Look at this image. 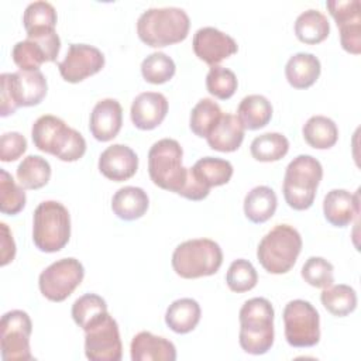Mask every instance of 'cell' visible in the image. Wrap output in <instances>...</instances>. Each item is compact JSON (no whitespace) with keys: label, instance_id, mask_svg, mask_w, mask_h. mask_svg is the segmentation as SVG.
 Here are the masks:
<instances>
[{"label":"cell","instance_id":"cell-1","mask_svg":"<svg viewBox=\"0 0 361 361\" xmlns=\"http://www.w3.org/2000/svg\"><path fill=\"white\" fill-rule=\"evenodd\" d=\"M31 138L35 148L65 162L78 161L86 152L83 135L52 114H44L35 120Z\"/></svg>","mask_w":361,"mask_h":361},{"label":"cell","instance_id":"cell-2","mask_svg":"<svg viewBox=\"0 0 361 361\" xmlns=\"http://www.w3.org/2000/svg\"><path fill=\"white\" fill-rule=\"evenodd\" d=\"M189 27V16L179 7L148 8L138 17L137 34L148 47L162 48L183 41Z\"/></svg>","mask_w":361,"mask_h":361},{"label":"cell","instance_id":"cell-3","mask_svg":"<svg viewBox=\"0 0 361 361\" xmlns=\"http://www.w3.org/2000/svg\"><path fill=\"white\" fill-rule=\"evenodd\" d=\"M241 348L252 355H261L274 344V307L265 298H252L240 309Z\"/></svg>","mask_w":361,"mask_h":361},{"label":"cell","instance_id":"cell-4","mask_svg":"<svg viewBox=\"0 0 361 361\" xmlns=\"http://www.w3.org/2000/svg\"><path fill=\"white\" fill-rule=\"evenodd\" d=\"M302 250V237L289 224H278L259 241L257 258L269 274H286L293 268Z\"/></svg>","mask_w":361,"mask_h":361},{"label":"cell","instance_id":"cell-5","mask_svg":"<svg viewBox=\"0 0 361 361\" xmlns=\"http://www.w3.org/2000/svg\"><path fill=\"white\" fill-rule=\"evenodd\" d=\"M323 178L322 164L312 155H298L285 171L282 192L289 207L309 209L316 197V190Z\"/></svg>","mask_w":361,"mask_h":361},{"label":"cell","instance_id":"cell-6","mask_svg":"<svg viewBox=\"0 0 361 361\" xmlns=\"http://www.w3.org/2000/svg\"><path fill=\"white\" fill-rule=\"evenodd\" d=\"M223 264L220 245L210 238L180 243L172 254V268L180 278L196 279L214 275Z\"/></svg>","mask_w":361,"mask_h":361},{"label":"cell","instance_id":"cell-7","mask_svg":"<svg viewBox=\"0 0 361 361\" xmlns=\"http://www.w3.org/2000/svg\"><path fill=\"white\" fill-rule=\"evenodd\" d=\"M71 237V216L56 200L41 202L32 217V241L42 252L61 251Z\"/></svg>","mask_w":361,"mask_h":361},{"label":"cell","instance_id":"cell-8","mask_svg":"<svg viewBox=\"0 0 361 361\" xmlns=\"http://www.w3.org/2000/svg\"><path fill=\"white\" fill-rule=\"evenodd\" d=\"M0 114L7 117L18 107L37 106L47 94L48 85L41 71H18L0 75Z\"/></svg>","mask_w":361,"mask_h":361},{"label":"cell","instance_id":"cell-9","mask_svg":"<svg viewBox=\"0 0 361 361\" xmlns=\"http://www.w3.org/2000/svg\"><path fill=\"white\" fill-rule=\"evenodd\" d=\"M182 147L173 138H162L149 148L148 173L161 189L179 193L188 176V168L182 165Z\"/></svg>","mask_w":361,"mask_h":361},{"label":"cell","instance_id":"cell-10","mask_svg":"<svg viewBox=\"0 0 361 361\" xmlns=\"http://www.w3.org/2000/svg\"><path fill=\"white\" fill-rule=\"evenodd\" d=\"M285 338L296 348L313 347L320 340V316L316 307L303 299L286 303L283 309Z\"/></svg>","mask_w":361,"mask_h":361},{"label":"cell","instance_id":"cell-11","mask_svg":"<svg viewBox=\"0 0 361 361\" xmlns=\"http://www.w3.org/2000/svg\"><path fill=\"white\" fill-rule=\"evenodd\" d=\"M85 268L76 258H62L47 267L38 278L41 293L51 302H63L80 285Z\"/></svg>","mask_w":361,"mask_h":361},{"label":"cell","instance_id":"cell-12","mask_svg":"<svg viewBox=\"0 0 361 361\" xmlns=\"http://www.w3.org/2000/svg\"><path fill=\"white\" fill-rule=\"evenodd\" d=\"M32 323L23 310H10L1 316L0 322V347L4 361L32 360L30 350V336Z\"/></svg>","mask_w":361,"mask_h":361},{"label":"cell","instance_id":"cell-13","mask_svg":"<svg viewBox=\"0 0 361 361\" xmlns=\"http://www.w3.org/2000/svg\"><path fill=\"white\" fill-rule=\"evenodd\" d=\"M85 354L90 361H120L123 344L117 322L107 313L85 331Z\"/></svg>","mask_w":361,"mask_h":361},{"label":"cell","instance_id":"cell-14","mask_svg":"<svg viewBox=\"0 0 361 361\" xmlns=\"http://www.w3.org/2000/svg\"><path fill=\"white\" fill-rule=\"evenodd\" d=\"M59 49L61 39L54 30L28 35L25 39L18 41L11 51V56L20 71H39V66L44 62L56 59Z\"/></svg>","mask_w":361,"mask_h":361},{"label":"cell","instance_id":"cell-15","mask_svg":"<svg viewBox=\"0 0 361 361\" xmlns=\"http://www.w3.org/2000/svg\"><path fill=\"white\" fill-rule=\"evenodd\" d=\"M104 66V55L93 45L71 44L68 52L58 63V69L63 80L78 83L97 73Z\"/></svg>","mask_w":361,"mask_h":361},{"label":"cell","instance_id":"cell-16","mask_svg":"<svg viewBox=\"0 0 361 361\" xmlns=\"http://www.w3.org/2000/svg\"><path fill=\"white\" fill-rule=\"evenodd\" d=\"M192 45L196 56L210 66L219 65L238 51L234 38L214 27L199 28L193 35Z\"/></svg>","mask_w":361,"mask_h":361},{"label":"cell","instance_id":"cell-17","mask_svg":"<svg viewBox=\"0 0 361 361\" xmlns=\"http://www.w3.org/2000/svg\"><path fill=\"white\" fill-rule=\"evenodd\" d=\"M137 168V154L124 144H113L99 157V171L103 176L114 182H123L133 178Z\"/></svg>","mask_w":361,"mask_h":361},{"label":"cell","instance_id":"cell-18","mask_svg":"<svg viewBox=\"0 0 361 361\" xmlns=\"http://www.w3.org/2000/svg\"><path fill=\"white\" fill-rule=\"evenodd\" d=\"M166 113L168 100L158 92L140 93L133 100L130 110L131 121L140 130H154L164 121Z\"/></svg>","mask_w":361,"mask_h":361},{"label":"cell","instance_id":"cell-19","mask_svg":"<svg viewBox=\"0 0 361 361\" xmlns=\"http://www.w3.org/2000/svg\"><path fill=\"white\" fill-rule=\"evenodd\" d=\"M123 124V109L116 99H103L97 102L90 113L89 130L92 135L102 142L113 140Z\"/></svg>","mask_w":361,"mask_h":361},{"label":"cell","instance_id":"cell-20","mask_svg":"<svg viewBox=\"0 0 361 361\" xmlns=\"http://www.w3.org/2000/svg\"><path fill=\"white\" fill-rule=\"evenodd\" d=\"M358 212V193L353 195L345 189H333L324 196L323 214L331 226H348L357 217Z\"/></svg>","mask_w":361,"mask_h":361},{"label":"cell","instance_id":"cell-21","mask_svg":"<svg viewBox=\"0 0 361 361\" xmlns=\"http://www.w3.org/2000/svg\"><path fill=\"white\" fill-rule=\"evenodd\" d=\"M133 361H175L176 348L169 340L149 331H140L130 345Z\"/></svg>","mask_w":361,"mask_h":361},{"label":"cell","instance_id":"cell-22","mask_svg":"<svg viewBox=\"0 0 361 361\" xmlns=\"http://www.w3.org/2000/svg\"><path fill=\"white\" fill-rule=\"evenodd\" d=\"M244 130L237 116L223 114L206 140L209 147L214 151L233 152L240 148L244 140Z\"/></svg>","mask_w":361,"mask_h":361},{"label":"cell","instance_id":"cell-23","mask_svg":"<svg viewBox=\"0 0 361 361\" xmlns=\"http://www.w3.org/2000/svg\"><path fill=\"white\" fill-rule=\"evenodd\" d=\"M149 206L148 195L144 189L137 186L120 188L111 199L113 213L126 221L137 220L145 214Z\"/></svg>","mask_w":361,"mask_h":361},{"label":"cell","instance_id":"cell-24","mask_svg":"<svg viewBox=\"0 0 361 361\" xmlns=\"http://www.w3.org/2000/svg\"><path fill=\"white\" fill-rule=\"evenodd\" d=\"M320 61L309 52H298L289 58L285 66V76L295 89H307L320 76Z\"/></svg>","mask_w":361,"mask_h":361},{"label":"cell","instance_id":"cell-25","mask_svg":"<svg viewBox=\"0 0 361 361\" xmlns=\"http://www.w3.org/2000/svg\"><path fill=\"white\" fill-rule=\"evenodd\" d=\"M200 306L195 299L182 298L173 300L168 306L165 313V323L172 331L178 334H186L197 326L200 322Z\"/></svg>","mask_w":361,"mask_h":361},{"label":"cell","instance_id":"cell-26","mask_svg":"<svg viewBox=\"0 0 361 361\" xmlns=\"http://www.w3.org/2000/svg\"><path fill=\"white\" fill-rule=\"evenodd\" d=\"M278 199L269 186L252 188L244 199V214L252 223H265L276 210Z\"/></svg>","mask_w":361,"mask_h":361},{"label":"cell","instance_id":"cell-27","mask_svg":"<svg viewBox=\"0 0 361 361\" xmlns=\"http://www.w3.org/2000/svg\"><path fill=\"white\" fill-rule=\"evenodd\" d=\"M237 117L245 130H259L271 121L272 104L262 94H248L240 102Z\"/></svg>","mask_w":361,"mask_h":361},{"label":"cell","instance_id":"cell-28","mask_svg":"<svg viewBox=\"0 0 361 361\" xmlns=\"http://www.w3.org/2000/svg\"><path fill=\"white\" fill-rule=\"evenodd\" d=\"M330 23L327 17L314 8L300 13L295 21V34L299 41L314 45L327 38Z\"/></svg>","mask_w":361,"mask_h":361},{"label":"cell","instance_id":"cell-29","mask_svg":"<svg viewBox=\"0 0 361 361\" xmlns=\"http://www.w3.org/2000/svg\"><path fill=\"white\" fill-rule=\"evenodd\" d=\"M195 178L207 189L226 185L233 176V165L227 159L204 157L190 168Z\"/></svg>","mask_w":361,"mask_h":361},{"label":"cell","instance_id":"cell-30","mask_svg":"<svg viewBox=\"0 0 361 361\" xmlns=\"http://www.w3.org/2000/svg\"><path fill=\"white\" fill-rule=\"evenodd\" d=\"M305 141L316 149L331 148L338 140L336 123L326 116H312L302 128Z\"/></svg>","mask_w":361,"mask_h":361},{"label":"cell","instance_id":"cell-31","mask_svg":"<svg viewBox=\"0 0 361 361\" xmlns=\"http://www.w3.org/2000/svg\"><path fill=\"white\" fill-rule=\"evenodd\" d=\"M71 313L73 322L86 331L109 312L106 300L102 296L96 293H85L73 302Z\"/></svg>","mask_w":361,"mask_h":361},{"label":"cell","instance_id":"cell-32","mask_svg":"<svg viewBox=\"0 0 361 361\" xmlns=\"http://www.w3.org/2000/svg\"><path fill=\"white\" fill-rule=\"evenodd\" d=\"M322 305L333 316L344 317L353 313L357 307V293L350 285L338 283L323 289L320 295Z\"/></svg>","mask_w":361,"mask_h":361},{"label":"cell","instance_id":"cell-33","mask_svg":"<svg viewBox=\"0 0 361 361\" xmlns=\"http://www.w3.org/2000/svg\"><path fill=\"white\" fill-rule=\"evenodd\" d=\"M51 178L49 162L39 155L25 157L17 166V179L24 189H41Z\"/></svg>","mask_w":361,"mask_h":361},{"label":"cell","instance_id":"cell-34","mask_svg":"<svg viewBox=\"0 0 361 361\" xmlns=\"http://www.w3.org/2000/svg\"><path fill=\"white\" fill-rule=\"evenodd\" d=\"M23 24L27 31V37L54 31L56 25V11L48 1H32L24 11Z\"/></svg>","mask_w":361,"mask_h":361},{"label":"cell","instance_id":"cell-35","mask_svg":"<svg viewBox=\"0 0 361 361\" xmlns=\"http://www.w3.org/2000/svg\"><path fill=\"white\" fill-rule=\"evenodd\" d=\"M254 159L274 162L283 158L289 151V141L281 133H265L255 137L250 145Z\"/></svg>","mask_w":361,"mask_h":361},{"label":"cell","instance_id":"cell-36","mask_svg":"<svg viewBox=\"0 0 361 361\" xmlns=\"http://www.w3.org/2000/svg\"><path fill=\"white\" fill-rule=\"evenodd\" d=\"M223 111L220 106L212 99H200L190 111L189 126L195 135L207 137L213 127L219 123Z\"/></svg>","mask_w":361,"mask_h":361},{"label":"cell","instance_id":"cell-37","mask_svg":"<svg viewBox=\"0 0 361 361\" xmlns=\"http://www.w3.org/2000/svg\"><path fill=\"white\" fill-rule=\"evenodd\" d=\"M175 71L173 59L164 52H152L141 63L142 78L152 85L168 82L175 75Z\"/></svg>","mask_w":361,"mask_h":361},{"label":"cell","instance_id":"cell-38","mask_svg":"<svg viewBox=\"0 0 361 361\" xmlns=\"http://www.w3.org/2000/svg\"><path fill=\"white\" fill-rule=\"evenodd\" d=\"M25 199L24 188L18 186L6 169H0V212L17 214L24 209Z\"/></svg>","mask_w":361,"mask_h":361},{"label":"cell","instance_id":"cell-39","mask_svg":"<svg viewBox=\"0 0 361 361\" xmlns=\"http://www.w3.org/2000/svg\"><path fill=\"white\" fill-rule=\"evenodd\" d=\"M226 282L230 290L243 293L251 290L257 285L258 274L250 261L238 258L230 264L226 275Z\"/></svg>","mask_w":361,"mask_h":361},{"label":"cell","instance_id":"cell-40","mask_svg":"<svg viewBox=\"0 0 361 361\" xmlns=\"http://www.w3.org/2000/svg\"><path fill=\"white\" fill-rule=\"evenodd\" d=\"M237 86L238 82L233 71L220 65H214L209 69L206 76V87L212 96L220 100L230 99L235 93Z\"/></svg>","mask_w":361,"mask_h":361},{"label":"cell","instance_id":"cell-41","mask_svg":"<svg viewBox=\"0 0 361 361\" xmlns=\"http://www.w3.org/2000/svg\"><path fill=\"white\" fill-rule=\"evenodd\" d=\"M333 271H334V267L327 259L322 257H310L303 264L300 274L305 282H307L310 286L324 289L333 285L334 282Z\"/></svg>","mask_w":361,"mask_h":361},{"label":"cell","instance_id":"cell-42","mask_svg":"<svg viewBox=\"0 0 361 361\" xmlns=\"http://www.w3.org/2000/svg\"><path fill=\"white\" fill-rule=\"evenodd\" d=\"M331 17L336 20V24H344L354 20H361V4L360 0H329L326 3Z\"/></svg>","mask_w":361,"mask_h":361},{"label":"cell","instance_id":"cell-43","mask_svg":"<svg viewBox=\"0 0 361 361\" xmlns=\"http://www.w3.org/2000/svg\"><path fill=\"white\" fill-rule=\"evenodd\" d=\"M27 149V140L17 131L4 133L0 138V159L11 162L18 159Z\"/></svg>","mask_w":361,"mask_h":361},{"label":"cell","instance_id":"cell-44","mask_svg":"<svg viewBox=\"0 0 361 361\" xmlns=\"http://www.w3.org/2000/svg\"><path fill=\"white\" fill-rule=\"evenodd\" d=\"M337 27L340 30V42L343 49L358 55L361 52V20L348 21Z\"/></svg>","mask_w":361,"mask_h":361},{"label":"cell","instance_id":"cell-45","mask_svg":"<svg viewBox=\"0 0 361 361\" xmlns=\"http://www.w3.org/2000/svg\"><path fill=\"white\" fill-rule=\"evenodd\" d=\"M0 228H1V259H0V265L4 267L8 262H11L16 257V243L13 240V234L8 230L6 223H0Z\"/></svg>","mask_w":361,"mask_h":361}]
</instances>
